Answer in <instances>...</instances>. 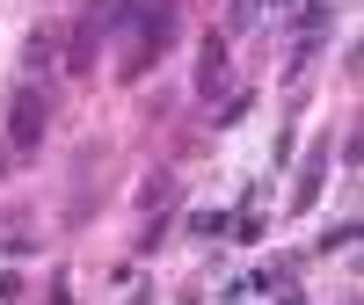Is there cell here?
<instances>
[{
	"instance_id": "obj_1",
	"label": "cell",
	"mask_w": 364,
	"mask_h": 305,
	"mask_svg": "<svg viewBox=\"0 0 364 305\" xmlns=\"http://www.w3.org/2000/svg\"><path fill=\"white\" fill-rule=\"evenodd\" d=\"M44 124H51V95L37 80L15 87V109H8V152H37L44 145Z\"/></svg>"
},
{
	"instance_id": "obj_2",
	"label": "cell",
	"mask_w": 364,
	"mask_h": 305,
	"mask_svg": "<svg viewBox=\"0 0 364 305\" xmlns=\"http://www.w3.org/2000/svg\"><path fill=\"white\" fill-rule=\"evenodd\" d=\"M109 37V0H87L80 8V22H73V44H66V66L73 73H87L95 66V44Z\"/></svg>"
},
{
	"instance_id": "obj_3",
	"label": "cell",
	"mask_w": 364,
	"mask_h": 305,
	"mask_svg": "<svg viewBox=\"0 0 364 305\" xmlns=\"http://www.w3.org/2000/svg\"><path fill=\"white\" fill-rule=\"evenodd\" d=\"M328 160H336V138H321V145L306 152V167H299V182H291V211H314V204H321V182H328Z\"/></svg>"
},
{
	"instance_id": "obj_4",
	"label": "cell",
	"mask_w": 364,
	"mask_h": 305,
	"mask_svg": "<svg viewBox=\"0 0 364 305\" xmlns=\"http://www.w3.org/2000/svg\"><path fill=\"white\" fill-rule=\"evenodd\" d=\"M219 80H226V37L211 29V44H204V58H197V95H219Z\"/></svg>"
},
{
	"instance_id": "obj_5",
	"label": "cell",
	"mask_w": 364,
	"mask_h": 305,
	"mask_svg": "<svg viewBox=\"0 0 364 305\" xmlns=\"http://www.w3.org/2000/svg\"><path fill=\"white\" fill-rule=\"evenodd\" d=\"M328 22H336V0H306V8H299V22H291V29H299V37H306V44H321V29H328Z\"/></svg>"
},
{
	"instance_id": "obj_6",
	"label": "cell",
	"mask_w": 364,
	"mask_h": 305,
	"mask_svg": "<svg viewBox=\"0 0 364 305\" xmlns=\"http://www.w3.org/2000/svg\"><path fill=\"white\" fill-rule=\"evenodd\" d=\"M248 15H255V0H233V29H240V22H248Z\"/></svg>"
},
{
	"instance_id": "obj_7",
	"label": "cell",
	"mask_w": 364,
	"mask_h": 305,
	"mask_svg": "<svg viewBox=\"0 0 364 305\" xmlns=\"http://www.w3.org/2000/svg\"><path fill=\"white\" fill-rule=\"evenodd\" d=\"M0 174H8V145H0Z\"/></svg>"
}]
</instances>
